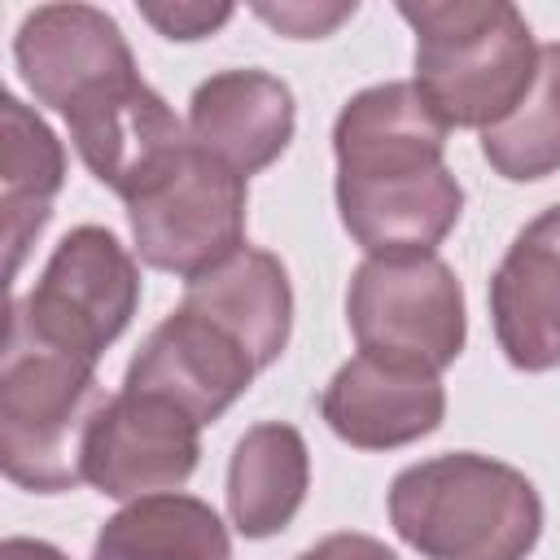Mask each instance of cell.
Listing matches in <instances>:
<instances>
[{"label": "cell", "instance_id": "6da1fadb", "mask_svg": "<svg viewBox=\"0 0 560 560\" xmlns=\"http://www.w3.org/2000/svg\"><path fill=\"white\" fill-rule=\"evenodd\" d=\"M446 122L416 83H376L332 127L337 210L368 258L433 254L459 223L464 188L442 162Z\"/></svg>", "mask_w": 560, "mask_h": 560}, {"label": "cell", "instance_id": "7a4b0ae2", "mask_svg": "<svg viewBox=\"0 0 560 560\" xmlns=\"http://www.w3.org/2000/svg\"><path fill=\"white\" fill-rule=\"evenodd\" d=\"M416 31V92L451 127H499L534 88L538 44L508 0L398 4Z\"/></svg>", "mask_w": 560, "mask_h": 560}, {"label": "cell", "instance_id": "3957f363", "mask_svg": "<svg viewBox=\"0 0 560 560\" xmlns=\"http://www.w3.org/2000/svg\"><path fill=\"white\" fill-rule=\"evenodd\" d=\"M389 521L429 560H525L542 534V499L512 464L455 451L394 477Z\"/></svg>", "mask_w": 560, "mask_h": 560}, {"label": "cell", "instance_id": "277c9868", "mask_svg": "<svg viewBox=\"0 0 560 560\" xmlns=\"http://www.w3.org/2000/svg\"><path fill=\"white\" fill-rule=\"evenodd\" d=\"M105 407L96 363L4 328L0 368V468L13 486L61 494L83 481V442Z\"/></svg>", "mask_w": 560, "mask_h": 560}, {"label": "cell", "instance_id": "5b68a950", "mask_svg": "<svg viewBox=\"0 0 560 560\" xmlns=\"http://www.w3.org/2000/svg\"><path fill=\"white\" fill-rule=\"evenodd\" d=\"M127 219L140 262L197 280L245 245V179L188 140L127 197Z\"/></svg>", "mask_w": 560, "mask_h": 560}, {"label": "cell", "instance_id": "8992f818", "mask_svg": "<svg viewBox=\"0 0 560 560\" xmlns=\"http://www.w3.org/2000/svg\"><path fill=\"white\" fill-rule=\"evenodd\" d=\"M140 302V271L105 228H74L52 249L39 284L13 302L9 324L44 346L96 363L122 337Z\"/></svg>", "mask_w": 560, "mask_h": 560}, {"label": "cell", "instance_id": "52a82bcc", "mask_svg": "<svg viewBox=\"0 0 560 560\" xmlns=\"http://www.w3.org/2000/svg\"><path fill=\"white\" fill-rule=\"evenodd\" d=\"M346 319L363 354L451 368L464 350V289L438 254L359 262Z\"/></svg>", "mask_w": 560, "mask_h": 560}, {"label": "cell", "instance_id": "ba28073f", "mask_svg": "<svg viewBox=\"0 0 560 560\" xmlns=\"http://www.w3.org/2000/svg\"><path fill=\"white\" fill-rule=\"evenodd\" d=\"M197 420L158 394L118 389L83 442V481L109 499H144L184 486L197 468Z\"/></svg>", "mask_w": 560, "mask_h": 560}, {"label": "cell", "instance_id": "9c48e42d", "mask_svg": "<svg viewBox=\"0 0 560 560\" xmlns=\"http://www.w3.org/2000/svg\"><path fill=\"white\" fill-rule=\"evenodd\" d=\"M13 57L31 96L57 114L79 109L118 79L136 74V57L118 22L92 4H44L26 13Z\"/></svg>", "mask_w": 560, "mask_h": 560}, {"label": "cell", "instance_id": "30bf717a", "mask_svg": "<svg viewBox=\"0 0 560 560\" xmlns=\"http://www.w3.org/2000/svg\"><path fill=\"white\" fill-rule=\"evenodd\" d=\"M254 372L258 363L236 337H228L206 315L179 306L144 337L122 389L158 394L188 411L197 424H210L249 389Z\"/></svg>", "mask_w": 560, "mask_h": 560}, {"label": "cell", "instance_id": "8fae6325", "mask_svg": "<svg viewBox=\"0 0 560 560\" xmlns=\"http://www.w3.org/2000/svg\"><path fill=\"white\" fill-rule=\"evenodd\" d=\"M446 394L433 368L389 359V354H354L337 368L319 398L324 424L359 446V451H394L442 424Z\"/></svg>", "mask_w": 560, "mask_h": 560}, {"label": "cell", "instance_id": "7c38bea8", "mask_svg": "<svg viewBox=\"0 0 560 560\" xmlns=\"http://www.w3.org/2000/svg\"><path fill=\"white\" fill-rule=\"evenodd\" d=\"M66 122L88 171L122 201L136 197L188 144L175 109L140 74H127L101 96L83 101L66 114Z\"/></svg>", "mask_w": 560, "mask_h": 560}, {"label": "cell", "instance_id": "4fadbf2b", "mask_svg": "<svg viewBox=\"0 0 560 560\" xmlns=\"http://www.w3.org/2000/svg\"><path fill=\"white\" fill-rule=\"evenodd\" d=\"M490 319L512 368L547 372L560 363V206L508 245L490 280Z\"/></svg>", "mask_w": 560, "mask_h": 560}, {"label": "cell", "instance_id": "5bb4252c", "mask_svg": "<svg viewBox=\"0 0 560 560\" xmlns=\"http://www.w3.org/2000/svg\"><path fill=\"white\" fill-rule=\"evenodd\" d=\"M188 140L249 179L289 149L293 92L267 70H219L192 92Z\"/></svg>", "mask_w": 560, "mask_h": 560}, {"label": "cell", "instance_id": "9a60e30c", "mask_svg": "<svg viewBox=\"0 0 560 560\" xmlns=\"http://www.w3.org/2000/svg\"><path fill=\"white\" fill-rule=\"evenodd\" d=\"M179 306L206 315L228 337H236L249 350V359L258 363V372L271 368L289 346L293 293H289V276H284L280 258L267 249L241 245L232 258H223L206 276L188 280Z\"/></svg>", "mask_w": 560, "mask_h": 560}, {"label": "cell", "instance_id": "2e32d148", "mask_svg": "<svg viewBox=\"0 0 560 560\" xmlns=\"http://www.w3.org/2000/svg\"><path fill=\"white\" fill-rule=\"evenodd\" d=\"M66 179L61 140L35 118L18 96L0 101V210H4V245L9 276H18L31 241L52 219V197Z\"/></svg>", "mask_w": 560, "mask_h": 560}, {"label": "cell", "instance_id": "e0dca14e", "mask_svg": "<svg viewBox=\"0 0 560 560\" xmlns=\"http://www.w3.org/2000/svg\"><path fill=\"white\" fill-rule=\"evenodd\" d=\"M311 486L306 442L293 424H254L228 464V516L245 538L280 534Z\"/></svg>", "mask_w": 560, "mask_h": 560}, {"label": "cell", "instance_id": "ac0fdd59", "mask_svg": "<svg viewBox=\"0 0 560 560\" xmlns=\"http://www.w3.org/2000/svg\"><path fill=\"white\" fill-rule=\"evenodd\" d=\"M232 542L210 503L192 494H144L114 512L96 542L92 560H228Z\"/></svg>", "mask_w": 560, "mask_h": 560}, {"label": "cell", "instance_id": "d6986e66", "mask_svg": "<svg viewBox=\"0 0 560 560\" xmlns=\"http://www.w3.org/2000/svg\"><path fill=\"white\" fill-rule=\"evenodd\" d=\"M481 153L512 184L560 171V44L538 48L534 88L499 127L481 131Z\"/></svg>", "mask_w": 560, "mask_h": 560}, {"label": "cell", "instance_id": "ffe728a7", "mask_svg": "<svg viewBox=\"0 0 560 560\" xmlns=\"http://www.w3.org/2000/svg\"><path fill=\"white\" fill-rule=\"evenodd\" d=\"M254 13L289 39H319L346 18H354V4H258Z\"/></svg>", "mask_w": 560, "mask_h": 560}, {"label": "cell", "instance_id": "44dd1931", "mask_svg": "<svg viewBox=\"0 0 560 560\" xmlns=\"http://www.w3.org/2000/svg\"><path fill=\"white\" fill-rule=\"evenodd\" d=\"M140 18L166 39H206L232 18V4H140Z\"/></svg>", "mask_w": 560, "mask_h": 560}, {"label": "cell", "instance_id": "7402d4cb", "mask_svg": "<svg viewBox=\"0 0 560 560\" xmlns=\"http://www.w3.org/2000/svg\"><path fill=\"white\" fill-rule=\"evenodd\" d=\"M298 560H398V556L368 534H328L315 547H306Z\"/></svg>", "mask_w": 560, "mask_h": 560}, {"label": "cell", "instance_id": "603a6c76", "mask_svg": "<svg viewBox=\"0 0 560 560\" xmlns=\"http://www.w3.org/2000/svg\"><path fill=\"white\" fill-rule=\"evenodd\" d=\"M0 560H66V556L52 542H39V538H4Z\"/></svg>", "mask_w": 560, "mask_h": 560}]
</instances>
